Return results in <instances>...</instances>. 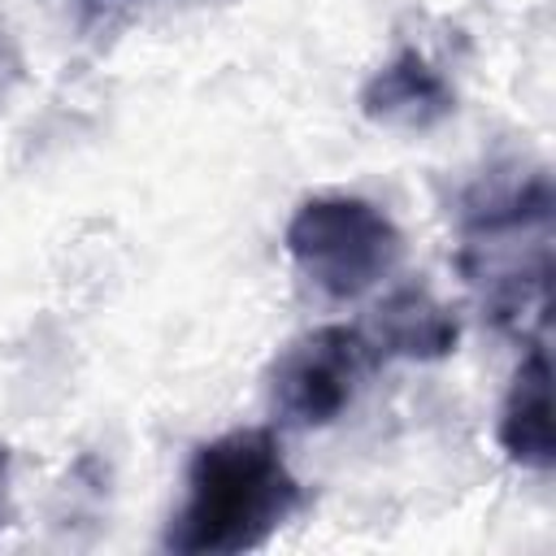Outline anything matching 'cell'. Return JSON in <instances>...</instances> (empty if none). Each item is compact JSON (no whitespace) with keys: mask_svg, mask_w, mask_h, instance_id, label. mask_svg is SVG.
Segmentation results:
<instances>
[{"mask_svg":"<svg viewBox=\"0 0 556 556\" xmlns=\"http://www.w3.org/2000/svg\"><path fill=\"white\" fill-rule=\"evenodd\" d=\"M304 491L269 430H230L195 447L165 547L182 556H235L265 547Z\"/></svg>","mask_w":556,"mask_h":556,"instance_id":"1","label":"cell"},{"mask_svg":"<svg viewBox=\"0 0 556 556\" xmlns=\"http://www.w3.org/2000/svg\"><path fill=\"white\" fill-rule=\"evenodd\" d=\"M456 269L495 326L543 334L552 282V178L543 169L469 195Z\"/></svg>","mask_w":556,"mask_h":556,"instance_id":"2","label":"cell"},{"mask_svg":"<svg viewBox=\"0 0 556 556\" xmlns=\"http://www.w3.org/2000/svg\"><path fill=\"white\" fill-rule=\"evenodd\" d=\"M287 256L330 300H356L378 287L404 252L387 208L361 195H308L282 230Z\"/></svg>","mask_w":556,"mask_h":556,"instance_id":"3","label":"cell"},{"mask_svg":"<svg viewBox=\"0 0 556 556\" xmlns=\"http://www.w3.org/2000/svg\"><path fill=\"white\" fill-rule=\"evenodd\" d=\"M369 361L374 348L365 330L317 326L278 352L269 369V400L291 426H330L352 408L369 374Z\"/></svg>","mask_w":556,"mask_h":556,"instance_id":"4","label":"cell"},{"mask_svg":"<svg viewBox=\"0 0 556 556\" xmlns=\"http://www.w3.org/2000/svg\"><path fill=\"white\" fill-rule=\"evenodd\" d=\"M361 113L387 130H430L456 113V91L417 48H400L361 87Z\"/></svg>","mask_w":556,"mask_h":556,"instance_id":"5","label":"cell"},{"mask_svg":"<svg viewBox=\"0 0 556 556\" xmlns=\"http://www.w3.org/2000/svg\"><path fill=\"white\" fill-rule=\"evenodd\" d=\"M495 439H500L504 456L521 469L547 473L556 460V452H552V365H547L543 339H534L526 348L521 365L513 369V382L500 404Z\"/></svg>","mask_w":556,"mask_h":556,"instance_id":"6","label":"cell"},{"mask_svg":"<svg viewBox=\"0 0 556 556\" xmlns=\"http://www.w3.org/2000/svg\"><path fill=\"white\" fill-rule=\"evenodd\" d=\"M369 348L374 356H404V361H443L456 352L460 321L456 313L434 300L426 287H400L391 291L369 321Z\"/></svg>","mask_w":556,"mask_h":556,"instance_id":"7","label":"cell"},{"mask_svg":"<svg viewBox=\"0 0 556 556\" xmlns=\"http://www.w3.org/2000/svg\"><path fill=\"white\" fill-rule=\"evenodd\" d=\"M17 74H22V56H17V43H13L9 26L0 22V100L9 96V87L17 83Z\"/></svg>","mask_w":556,"mask_h":556,"instance_id":"8","label":"cell"},{"mask_svg":"<svg viewBox=\"0 0 556 556\" xmlns=\"http://www.w3.org/2000/svg\"><path fill=\"white\" fill-rule=\"evenodd\" d=\"M4 482H9V452L0 447V517H4Z\"/></svg>","mask_w":556,"mask_h":556,"instance_id":"9","label":"cell"}]
</instances>
